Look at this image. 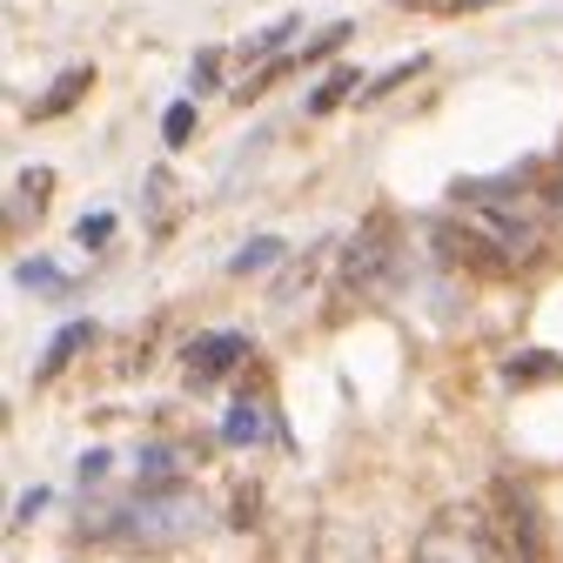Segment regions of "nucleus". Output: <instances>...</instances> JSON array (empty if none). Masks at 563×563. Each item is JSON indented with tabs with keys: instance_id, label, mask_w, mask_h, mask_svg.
Returning <instances> with one entry per match:
<instances>
[{
	"instance_id": "2",
	"label": "nucleus",
	"mask_w": 563,
	"mask_h": 563,
	"mask_svg": "<svg viewBox=\"0 0 563 563\" xmlns=\"http://www.w3.org/2000/svg\"><path fill=\"white\" fill-rule=\"evenodd\" d=\"M416 563H504V543L483 510H443L416 537Z\"/></svg>"
},
{
	"instance_id": "11",
	"label": "nucleus",
	"mask_w": 563,
	"mask_h": 563,
	"mask_svg": "<svg viewBox=\"0 0 563 563\" xmlns=\"http://www.w3.org/2000/svg\"><path fill=\"white\" fill-rule=\"evenodd\" d=\"M14 275L27 282V289H41V296H60V289H67V282H60V268H54V262H41V255H34V262H21Z\"/></svg>"
},
{
	"instance_id": "18",
	"label": "nucleus",
	"mask_w": 563,
	"mask_h": 563,
	"mask_svg": "<svg viewBox=\"0 0 563 563\" xmlns=\"http://www.w3.org/2000/svg\"><path fill=\"white\" fill-rule=\"evenodd\" d=\"M416 8H422V0H416Z\"/></svg>"
},
{
	"instance_id": "5",
	"label": "nucleus",
	"mask_w": 563,
	"mask_h": 563,
	"mask_svg": "<svg viewBox=\"0 0 563 563\" xmlns=\"http://www.w3.org/2000/svg\"><path fill=\"white\" fill-rule=\"evenodd\" d=\"M88 81H95L88 67H67V75H60V81H54V88L34 101V121H54V114H67V108H75V101L88 95Z\"/></svg>"
},
{
	"instance_id": "3",
	"label": "nucleus",
	"mask_w": 563,
	"mask_h": 563,
	"mask_svg": "<svg viewBox=\"0 0 563 563\" xmlns=\"http://www.w3.org/2000/svg\"><path fill=\"white\" fill-rule=\"evenodd\" d=\"M389 275H396V229H389L383 216H369V222H363V235L349 242V255H342V289L376 296Z\"/></svg>"
},
{
	"instance_id": "17",
	"label": "nucleus",
	"mask_w": 563,
	"mask_h": 563,
	"mask_svg": "<svg viewBox=\"0 0 563 563\" xmlns=\"http://www.w3.org/2000/svg\"><path fill=\"white\" fill-rule=\"evenodd\" d=\"M216 60H222V54H201V60H195V88H216Z\"/></svg>"
},
{
	"instance_id": "8",
	"label": "nucleus",
	"mask_w": 563,
	"mask_h": 563,
	"mask_svg": "<svg viewBox=\"0 0 563 563\" xmlns=\"http://www.w3.org/2000/svg\"><path fill=\"white\" fill-rule=\"evenodd\" d=\"M349 95H356V67H335V75L309 95V114H329L335 101H349Z\"/></svg>"
},
{
	"instance_id": "16",
	"label": "nucleus",
	"mask_w": 563,
	"mask_h": 563,
	"mask_svg": "<svg viewBox=\"0 0 563 563\" xmlns=\"http://www.w3.org/2000/svg\"><path fill=\"white\" fill-rule=\"evenodd\" d=\"M101 476H108V450H88L81 456V483H101Z\"/></svg>"
},
{
	"instance_id": "15",
	"label": "nucleus",
	"mask_w": 563,
	"mask_h": 563,
	"mask_svg": "<svg viewBox=\"0 0 563 563\" xmlns=\"http://www.w3.org/2000/svg\"><path fill=\"white\" fill-rule=\"evenodd\" d=\"M342 41H349V21H335V27H322V34L309 41V60H316V54H329V47H342Z\"/></svg>"
},
{
	"instance_id": "4",
	"label": "nucleus",
	"mask_w": 563,
	"mask_h": 563,
	"mask_svg": "<svg viewBox=\"0 0 563 563\" xmlns=\"http://www.w3.org/2000/svg\"><path fill=\"white\" fill-rule=\"evenodd\" d=\"M242 356H249V335H235V329L195 335V342H188V383H216V376H229Z\"/></svg>"
},
{
	"instance_id": "1",
	"label": "nucleus",
	"mask_w": 563,
	"mask_h": 563,
	"mask_svg": "<svg viewBox=\"0 0 563 563\" xmlns=\"http://www.w3.org/2000/svg\"><path fill=\"white\" fill-rule=\"evenodd\" d=\"M121 537L128 543H141V550H175V543H188L195 530H201V497L181 483V489H162V497H141V504H128L121 510Z\"/></svg>"
},
{
	"instance_id": "12",
	"label": "nucleus",
	"mask_w": 563,
	"mask_h": 563,
	"mask_svg": "<svg viewBox=\"0 0 563 563\" xmlns=\"http://www.w3.org/2000/svg\"><path fill=\"white\" fill-rule=\"evenodd\" d=\"M296 27H302V21H296V14H289V21H275V27H262V34H255V41H242V60H255V54H275V47H282V41H289V34H296Z\"/></svg>"
},
{
	"instance_id": "13",
	"label": "nucleus",
	"mask_w": 563,
	"mask_h": 563,
	"mask_svg": "<svg viewBox=\"0 0 563 563\" xmlns=\"http://www.w3.org/2000/svg\"><path fill=\"white\" fill-rule=\"evenodd\" d=\"M162 134H168V148H181V141L195 134V101H175L168 121H162Z\"/></svg>"
},
{
	"instance_id": "14",
	"label": "nucleus",
	"mask_w": 563,
	"mask_h": 563,
	"mask_svg": "<svg viewBox=\"0 0 563 563\" xmlns=\"http://www.w3.org/2000/svg\"><path fill=\"white\" fill-rule=\"evenodd\" d=\"M108 235H114V216H88V222L75 229V242H81V249H101Z\"/></svg>"
},
{
	"instance_id": "7",
	"label": "nucleus",
	"mask_w": 563,
	"mask_h": 563,
	"mask_svg": "<svg viewBox=\"0 0 563 563\" xmlns=\"http://www.w3.org/2000/svg\"><path fill=\"white\" fill-rule=\"evenodd\" d=\"M88 335H95V322H67V329L47 342V356H41V383H47V376H60V369H67V356H75Z\"/></svg>"
},
{
	"instance_id": "9",
	"label": "nucleus",
	"mask_w": 563,
	"mask_h": 563,
	"mask_svg": "<svg viewBox=\"0 0 563 563\" xmlns=\"http://www.w3.org/2000/svg\"><path fill=\"white\" fill-rule=\"evenodd\" d=\"M268 262H282V242H275V235H255V242L229 262V275H255V268H268Z\"/></svg>"
},
{
	"instance_id": "6",
	"label": "nucleus",
	"mask_w": 563,
	"mask_h": 563,
	"mask_svg": "<svg viewBox=\"0 0 563 563\" xmlns=\"http://www.w3.org/2000/svg\"><path fill=\"white\" fill-rule=\"evenodd\" d=\"M268 437V409L262 402H235L229 422H222V443H262Z\"/></svg>"
},
{
	"instance_id": "10",
	"label": "nucleus",
	"mask_w": 563,
	"mask_h": 563,
	"mask_svg": "<svg viewBox=\"0 0 563 563\" xmlns=\"http://www.w3.org/2000/svg\"><path fill=\"white\" fill-rule=\"evenodd\" d=\"M537 376H563V363L543 356V349H523V356H510V383H537Z\"/></svg>"
}]
</instances>
